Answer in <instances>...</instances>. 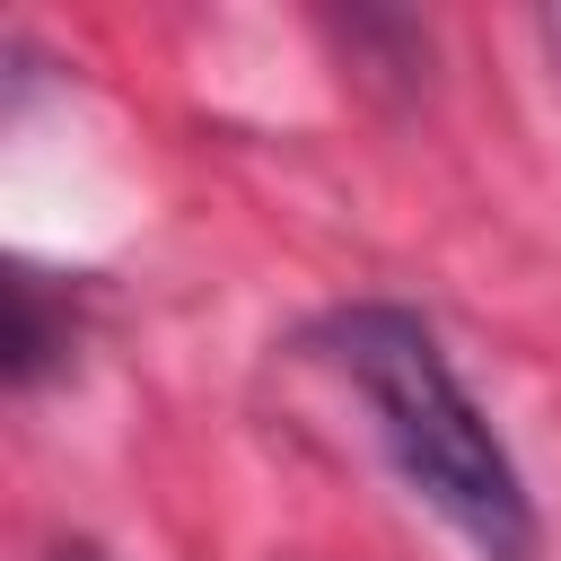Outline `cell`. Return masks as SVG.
<instances>
[{
  "mask_svg": "<svg viewBox=\"0 0 561 561\" xmlns=\"http://www.w3.org/2000/svg\"><path fill=\"white\" fill-rule=\"evenodd\" d=\"M0 351H9V386L18 394L70 351V298L53 307V280L35 263H9V333H0Z\"/></svg>",
  "mask_w": 561,
  "mask_h": 561,
  "instance_id": "7a4b0ae2",
  "label": "cell"
},
{
  "mask_svg": "<svg viewBox=\"0 0 561 561\" xmlns=\"http://www.w3.org/2000/svg\"><path fill=\"white\" fill-rule=\"evenodd\" d=\"M324 359L359 386L394 473L482 561H535L543 526H535L526 473H517V456L500 447V430L482 421V403L465 394L456 359L438 351V333L412 307H342L324 324Z\"/></svg>",
  "mask_w": 561,
  "mask_h": 561,
  "instance_id": "6da1fadb",
  "label": "cell"
},
{
  "mask_svg": "<svg viewBox=\"0 0 561 561\" xmlns=\"http://www.w3.org/2000/svg\"><path fill=\"white\" fill-rule=\"evenodd\" d=\"M53 561H96V552H53Z\"/></svg>",
  "mask_w": 561,
  "mask_h": 561,
  "instance_id": "3957f363",
  "label": "cell"
}]
</instances>
